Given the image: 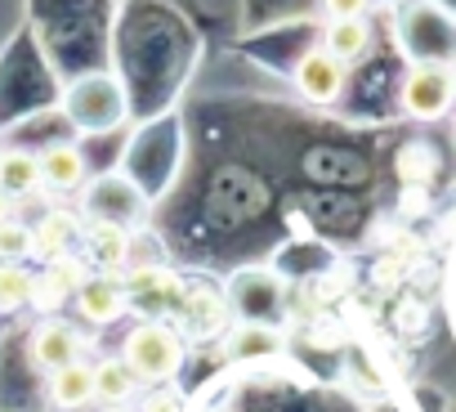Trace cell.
<instances>
[{
	"instance_id": "obj_1",
	"label": "cell",
	"mask_w": 456,
	"mask_h": 412,
	"mask_svg": "<svg viewBox=\"0 0 456 412\" xmlns=\"http://www.w3.org/2000/svg\"><path fill=\"white\" fill-rule=\"evenodd\" d=\"M188 358V341L175 323H134L121 336V363L139 385H170Z\"/></svg>"
},
{
	"instance_id": "obj_2",
	"label": "cell",
	"mask_w": 456,
	"mask_h": 412,
	"mask_svg": "<svg viewBox=\"0 0 456 412\" xmlns=\"http://www.w3.org/2000/svg\"><path fill=\"white\" fill-rule=\"evenodd\" d=\"M59 108H63L68 126H77L81 135H103L126 121L130 103H126V86L112 72H86L63 90Z\"/></svg>"
},
{
	"instance_id": "obj_3",
	"label": "cell",
	"mask_w": 456,
	"mask_h": 412,
	"mask_svg": "<svg viewBox=\"0 0 456 412\" xmlns=\"http://www.w3.org/2000/svg\"><path fill=\"white\" fill-rule=\"evenodd\" d=\"M398 37L411 63H429V68L456 63V19L429 5V0H407L398 14Z\"/></svg>"
},
{
	"instance_id": "obj_4",
	"label": "cell",
	"mask_w": 456,
	"mask_h": 412,
	"mask_svg": "<svg viewBox=\"0 0 456 412\" xmlns=\"http://www.w3.org/2000/svg\"><path fill=\"white\" fill-rule=\"evenodd\" d=\"M121 287H126V305L139 323H170L183 305L188 278L166 265H134L121 278Z\"/></svg>"
},
{
	"instance_id": "obj_5",
	"label": "cell",
	"mask_w": 456,
	"mask_h": 412,
	"mask_svg": "<svg viewBox=\"0 0 456 412\" xmlns=\"http://www.w3.org/2000/svg\"><path fill=\"white\" fill-rule=\"evenodd\" d=\"M398 108L411 121H438L447 117L452 103V86H447V68H429V63H411L403 86H398Z\"/></svg>"
},
{
	"instance_id": "obj_6",
	"label": "cell",
	"mask_w": 456,
	"mask_h": 412,
	"mask_svg": "<svg viewBox=\"0 0 456 412\" xmlns=\"http://www.w3.org/2000/svg\"><path fill=\"white\" fill-rule=\"evenodd\" d=\"M81 350H86V336H81V327H72L68 318H41L32 332H28V367L32 372H59V367H68V363H77L81 358Z\"/></svg>"
},
{
	"instance_id": "obj_7",
	"label": "cell",
	"mask_w": 456,
	"mask_h": 412,
	"mask_svg": "<svg viewBox=\"0 0 456 412\" xmlns=\"http://www.w3.org/2000/svg\"><path fill=\"white\" fill-rule=\"evenodd\" d=\"M291 81H296V95L305 99V103H314V108H331V103H340L345 99V86H349V68L331 54V50H309L300 63H296V72H291Z\"/></svg>"
},
{
	"instance_id": "obj_8",
	"label": "cell",
	"mask_w": 456,
	"mask_h": 412,
	"mask_svg": "<svg viewBox=\"0 0 456 412\" xmlns=\"http://www.w3.org/2000/svg\"><path fill=\"white\" fill-rule=\"evenodd\" d=\"M170 323L183 332V341H215L228 327V301L215 287H206V283H188L183 305H179V314Z\"/></svg>"
},
{
	"instance_id": "obj_9",
	"label": "cell",
	"mask_w": 456,
	"mask_h": 412,
	"mask_svg": "<svg viewBox=\"0 0 456 412\" xmlns=\"http://www.w3.org/2000/svg\"><path fill=\"white\" fill-rule=\"evenodd\" d=\"M86 278H90V260L86 256H59V260H45V269L37 274V296H32V305L41 309V314H54V309H63L68 301H77V292L86 287Z\"/></svg>"
},
{
	"instance_id": "obj_10",
	"label": "cell",
	"mask_w": 456,
	"mask_h": 412,
	"mask_svg": "<svg viewBox=\"0 0 456 412\" xmlns=\"http://www.w3.org/2000/svg\"><path fill=\"white\" fill-rule=\"evenodd\" d=\"M72 305H77L81 323H90V327H112V323H121V318L130 314L126 287H121L117 274H90Z\"/></svg>"
},
{
	"instance_id": "obj_11",
	"label": "cell",
	"mask_w": 456,
	"mask_h": 412,
	"mask_svg": "<svg viewBox=\"0 0 456 412\" xmlns=\"http://www.w3.org/2000/svg\"><path fill=\"white\" fill-rule=\"evenodd\" d=\"M37 157H41V179L50 193H81L90 184V161L72 139H54Z\"/></svg>"
},
{
	"instance_id": "obj_12",
	"label": "cell",
	"mask_w": 456,
	"mask_h": 412,
	"mask_svg": "<svg viewBox=\"0 0 456 412\" xmlns=\"http://www.w3.org/2000/svg\"><path fill=\"white\" fill-rule=\"evenodd\" d=\"M81 243H86V260H90V269H99V274H117V269H126V260H130L134 234H130L126 225H112V220H86Z\"/></svg>"
},
{
	"instance_id": "obj_13",
	"label": "cell",
	"mask_w": 456,
	"mask_h": 412,
	"mask_svg": "<svg viewBox=\"0 0 456 412\" xmlns=\"http://www.w3.org/2000/svg\"><path fill=\"white\" fill-rule=\"evenodd\" d=\"M86 234V220L68 206H50V211L32 225V256L41 260H59V256H72V243H81Z\"/></svg>"
},
{
	"instance_id": "obj_14",
	"label": "cell",
	"mask_w": 456,
	"mask_h": 412,
	"mask_svg": "<svg viewBox=\"0 0 456 412\" xmlns=\"http://www.w3.org/2000/svg\"><path fill=\"white\" fill-rule=\"evenodd\" d=\"M45 385H50V403H54L59 412H81V408L94 403V363L77 358V363L50 372Z\"/></svg>"
},
{
	"instance_id": "obj_15",
	"label": "cell",
	"mask_w": 456,
	"mask_h": 412,
	"mask_svg": "<svg viewBox=\"0 0 456 412\" xmlns=\"http://www.w3.org/2000/svg\"><path fill=\"white\" fill-rule=\"evenodd\" d=\"M41 188H45L41 157L32 148H0V193L23 202V197H37Z\"/></svg>"
},
{
	"instance_id": "obj_16",
	"label": "cell",
	"mask_w": 456,
	"mask_h": 412,
	"mask_svg": "<svg viewBox=\"0 0 456 412\" xmlns=\"http://www.w3.org/2000/svg\"><path fill=\"white\" fill-rule=\"evenodd\" d=\"M322 50H331L345 68H358L371 54V23L367 19H336V23H327Z\"/></svg>"
},
{
	"instance_id": "obj_17",
	"label": "cell",
	"mask_w": 456,
	"mask_h": 412,
	"mask_svg": "<svg viewBox=\"0 0 456 412\" xmlns=\"http://www.w3.org/2000/svg\"><path fill=\"white\" fill-rule=\"evenodd\" d=\"M134 394H139V381H134V372L121 363V354L94 363V403H103V408H126Z\"/></svg>"
},
{
	"instance_id": "obj_18",
	"label": "cell",
	"mask_w": 456,
	"mask_h": 412,
	"mask_svg": "<svg viewBox=\"0 0 456 412\" xmlns=\"http://www.w3.org/2000/svg\"><path fill=\"white\" fill-rule=\"evenodd\" d=\"M32 296H37V274L28 265H5L0 260V314L32 309Z\"/></svg>"
},
{
	"instance_id": "obj_19",
	"label": "cell",
	"mask_w": 456,
	"mask_h": 412,
	"mask_svg": "<svg viewBox=\"0 0 456 412\" xmlns=\"http://www.w3.org/2000/svg\"><path fill=\"white\" fill-rule=\"evenodd\" d=\"M434 175H438V152H434V144H425V139L403 144V152H398V179H403L407 188H425Z\"/></svg>"
},
{
	"instance_id": "obj_20",
	"label": "cell",
	"mask_w": 456,
	"mask_h": 412,
	"mask_svg": "<svg viewBox=\"0 0 456 412\" xmlns=\"http://www.w3.org/2000/svg\"><path fill=\"white\" fill-rule=\"evenodd\" d=\"M32 256V225H23V220H5L0 225V260L5 265H23Z\"/></svg>"
},
{
	"instance_id": "obj_21",
	"label": "cell",
	"mask_w": 456,
	"mask_h": 412,
	"mask_svg": "<svg viewBox=\"0 0 456 412\" xmlns=\"http://www.w3.org/2000/svg\"><path fill=\"white\" fill-rule=\"evenodd\" d=\"M139 412H188V399H183V390H175V385H152Z\"/></svg>"
},
{
	"instance_id": "obj_22",
	"label": "cell",
	"mask_w": 456,
	"mask_h": 412,
	"mask_svg": "<svg viewBox=\"0 0 456 412\" xmlns=\"http://www.w3.org/2000/svg\"><path fill=\"white\" fill-rule=\"evenodd\" d=\"M322 14H327V23H336V19H367L371 0H322Z\"/></svg>"
},
{
	"instance_id": "obj_23",
	"label": "cell",
	"mask_w": 456,
	"mask_h": 412,
	"mask_svg": "<svg viewBox=\"0 0 456 412\" xmlns=\"http://www.w3.org/2000/svg\"><path fill=\"white\" fill-rule=\"evenodd\" d=\"M14 216V197H5V193H0V225H5Z\"/></svg>"
},
{
	"instance_id": "obj_24",
	"label": "cell",
	"mask_w": 456,
	"mask_h": 412,
	"mask_svg": "<svg viewBox=\"0 0 456 412\" xmlns=\"http://www.w3.org/2000/svg\"><path fill=\"white\" fill-rule=\"evenodd\" d=\"M447 86H452V103H456V63L447 68Z\"/></svg>"
},
{
	"instance_id": "obj_25",
	"label": "cell",
	"mask_w": 456,
	"mask_h": 412,
	"mask_svg": "<svg viewBox=\"0 0 456 412\" xmlns=\"http://www.w3.org/2000/svg\"><path fill=\"white\" fill-rule=\"evenodd\" d=\"M112 412H130V408H112Z\"/></svg>"
}]
</instances>
